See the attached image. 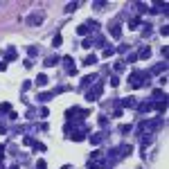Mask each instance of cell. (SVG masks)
I'll use <instances>...</instances> for the list:
<instances>
[{
	"label": "cell",
	"instance_id": "cell-13",
	"mask_svg": "<svg viewBox=\"0 0 169 169\" xmlns=\"http://www.w3.org/2000/svg\"><path fill=\"white\" fill-rule=\"evenodd\" d=\"M151 108H154V104H140V106H138V111H140V113H149Z\"/></svg>",
	"mask_w": 169,
	"mask_h": 169
},
{
	"label": "cell",
	"instance_id": "cell-16",
	"mask_svg": "<svg viewBox=\"0 0 169 169\" xmlns=\"http://www.w3.org/2000/svg\"><path fill=\"white\" fill-rule=\"evenodd\" d=\"M154 99H162V102H167V95H165L162 90H156L154 92Z\"/></svg>",
	"mask_w": 169,
	"mask_h": 169
},
{
	"label": "cell",
	"instance_id": "cell-20",
	"mask_svg": "<svg viewBox=\"0 0 169 169\" xmlns=\"http://www.w3.org/2000/svg\"><path fill=\"white\" fill-rule=\"evenodd\" d=\"M111 54H115V47H113V45L104 47V56H111Z\"/></svg>",
	"mask_w": 169,
	"mask_h": 169
},
{
	"label": "cell",
	"instance_id": "cell-18",
	"mask_svg": "<svg viewBox=\"0 0 169 169\" xmlns=\"http://www.w3.org/2000/svg\"><path fill=\"white\" fill-rule=\"evenodd\" d=\"M90 142H92V144H99V142H102V133H95V135H90Z\"/></svg>",
	"mask_w": 169,
	"mask_h": 169
},
{
	"label": "cell",
	"instance_id": "cell-27",
	"mask_svg": "<svg viewBox=\"0 0 169 169\" xmlns=\"http://www.w3.org/2000/svg\"><path fill=\"white\" fill-rule=\"evenodd\" d=\"M135 61H138V54H131V56H128V61H126V63H135Z\"/></svg>",
	"mask_w": 169,
	"mask_h": 169
},
{
	"label": "cell",
	"instance_id": "cell-21",
	"mask_svg": "<svg viewBox=\"0 0 169 169\" xmlns=\"http://www.w3.org/2000/svg\"><path fill=\"white\" fill-rule=\"evenodd\" d=\"M0 111H2V113H11V106L7 102H2V104H0Z\"/></svg>",
	"mask_w": 169,
	"mask_h": 169
},
{
	"label": "cell",
	"instance_id": "cell-9",
	"mask_svg": "<svg viewBox=\"0 0 169 169\" xmlns=\"http://www.w3.org/2000/svg\"><path fill=\"white\" fill-rule=\"evenodd\" d=\"M59 61H61L59 56H50V59H45V68H52V66H56Z\"/></svg>",
	"mask_w": 169,
	"mask_h": 169
},
{
	"label": "cell",
	"instance_id": "cell-28",
	"mask_svg": "<svg viewBox=\"0 0 169 169\" xmlns=\"http://www.w3.org/2000/svg\"><path fill=\"white\" fill-rule=\"evenodd\" d=\"M38 169H45V160H38Z\"/></svg>",
	"mask_w": 169,
	"mask_h": 169
},
{
	"label": "cell",
	"instance_id": "cell-10",
	"mask_svg": "<svg viewBox=\"0 0 169 169\" xmlns=\"http://www.w3.org/2000/svg\"><path fill=\"white\" fill-rule=\"evenodd\" d=\"M52 97H54V92H41L38 95V102H50Z\"/></svg>",
	"mask_w": 169,
	"mask_h": 169
},
{
	"label": "cell",
	"instance_id": "cell-11",
	"mask_svg": "<svg viewBox=\"0 0 169 169\" xmlns=\"http://www.w3.org/2000/svg\"><path fill=\"white\" fill-rule=\"evenodd\" d=\"M88 32H90V25H88V23H86V25H79V27H77V34H81V36H86Z\"/></svg>",
	"mask_w": 169,
	"mask_h": 169
},
{
	"label": "cell",
	"instance_id": "cell-26",
	"mask_svg": "<svg viewBox=\"0 0 169 169\" xmlns=\"http://www.w3.org/2000/svg\"><path fill=\"white\" fill-rule=\"evenodd\" d=\"M111 86H120V77H111Z\"/></svg>",
	"mask_w": 169,
	"mask_h": 169
},
{
	"label": "cell",
	"instance_id": "cell-29",
	"mask_svg": "<svg viewBox=\"0 0 169 169\" xmlns=\"http://www.w3.org/2000/svg\"><path fill=\"white\" fill-rule=\"evenodd\" d=\"M2 156H5V147H2V144H0V158H2Z\"/></svg>",
	"mask_w": 169,
	"mask_h": 169
},
{
	"label": "cell",
	"instance_id": "cell-30",
	"mask_svg": "<svg viewBox=\"0 0 169 169\" xmlns=\"http://www.w3.org/2000/svg\"><path fill=\"white\" fill-rule=\"evenodd\" d=\"M0 169H2V167H0Z\"/></svg>",
	"mask_w": 169,
	"mask_h": 169
},
{
	"label": "cell",
	"instance_id": "cell-6",
	"mask_svg": "<svg viewBox=\"0 0 169 169\" xmlns=\"http://www.w3.org/2000/svg\"><path fill=\"white\" fill-rule=\"evenodd\" d=\"M111 36H113V38H120V36H122V27H120V25H113L111 27Z\"/></svg>",
	"mask_w": 169,
	"mask_h": 169
},
{
	"label": "cell",
	"instance_id": "cell-23",
	"mask_svg": "<svg viewBox=\"0 0 169 169\" xmlns=\"http://www.w3.org/2000/svg\"><path fill=\"white\" fill-rule=\"evenodd\" d=\"M34 151H45V144H41V142H34Z\"/></svg>",
	"mask_w": 169,
	"mask_h": 169
},
{
	"label": "cell",
	"instance_id": "cell-1",
	"mask_svg": "<svg viewBox=\"0 0 169 169\" xmlns=\"http://www.w3.org/2000/svg\"><path fill=\"white\" fill-rule=\"evenodd\" d=\"M149 77H151L149 72H144V70H135L128 79H131V86H133V88H142V86H147V83H149Z\"/></svg>",
	"mask_w": 169,
	"mask_h": 169
},
{
	"label": "cell",
	"instance_id": "cell-25",
	"mask_svg": "<svg viewBox=\"0 0 169 169\" xmlns=\"http://www.w3.org/2000/svg\"><path fill=\"white\" fill-rule=\"evenodd\" d=\"M47 115H50V111H47V108H41V113H38V117H43V120H45Z\"/></svg>",
	"mask_w": 169,
	"mask_h": 169
},
{
	"label": "cell",
	"instance_id": "cell-2",
	"mask_svg": "<svg viewBox=\"0 0 169 169\" xmlns=\"http://www.w3.org/2000/svg\"><path fill=\"white\" fill-rule=\"evenodd\" d=\"M102 90H104V83H102V81H97L95 86H92V90H88V92H86V99H88V102H95V99L102 95Z\"/></svg>",
	"mask_w": 169,
	"mask_h": 169
},
{
	"label": "cell",
	"instance_id": "cell-8",
	"mask_svg": "<svg viewBox=\"0 0 169 169\" xmlns=\"http://www.w3.org/2000/svg\"><path fill=\"white\" fill-rule=\"evenodd\" d=\"M95 63H97V56L95 54H88L86 59H83V66H95Z\"/></svg>",
	"mask_w": 169,
	"mask_h": 169
},
{
	"label": "cell",
	"instance_id": "cell-14",
	"mask_svg": "<svg viewBox=\"0 0 169 169\" xmlns=\"http://www.w3.org/2000/svg\"><path fill=\"white\" fill-rule=\"evenodd\" d=\"M138 56H140V59H149V56H151V50H149V47H142Z\"/></svg>",
	"mask_w": 169,
	"mask_h": 169
},
{
	"label": "cell",
	"instance_id": "cell-19",
	"mask_svg": "<svg viewBox=\"0 0 169 169\" xmlns=\"http://www.w3.org/2000/svg\"><path fill=\"white\" fill-rule=\"evenodd\" d=\"M61 41H63V38H61V34H56L54 38H52V45H54V47H59V45H61Z\"/></svg>",
	"mask_w": 169,
	"mask_h": 169
},
{
	"label": "cell",
	"instance_id": "cell-22",
	"mask_svg": "<svg viewBox=\"0 0 169 169\" xmlns=\"http://www.w3.org/2000/svg\"><path fill=\"white\" fill-rule=\"evenodd\" d=\"M88 169H104L102 162H88Z\"/></svg>",
	"mask_w": 169,
	"mask_h": 169
},
{
	"label": "cell",
	"instance_id": "cell-5",
	"mask_svg": "<svg viewBox=\"0 0 169 169\" xmlns=\"http://www.w3.org/2000/svg\"><path fill=\"white\" fill-rule=\"evenodd\" d=\"M165 70H167V63H158L156 68H151L149 75H160V72H165Z\"/></svg>",
	"mask_w": 169,
	"mask_h": 169
},
{
	"label": "cell",
	"instance_id": "cell-7",
	"mask_svg": "<svg viewBox=\"0 0 169 169\" xmlns=\"http://www.w3.org/2000/svg\"><path fill=\"white\" fill-rule=\"evenodd\" d=\"M122 106H126V108H138V102H135L133 97H128V99H124V102H122Z\"/></svg>",
	"mask_w": 169,
	"mask_h": 169
},
{
	"label": "cell",
	"instance_id": "cell-17",
	"mask_svg": "<svg viewBox=\"0 0 169 169\" xmlns=\"http://www.w3.org/2000/svg\"><path fill=\"white\" fill-rule=\"evenodd\" d=\"M77 7H79V2H68V5H66V11L70 14V11H75Z\"/></svg>",
	"mask_w": 169,
	"mask_h": 169
},
{
	"label": "cell",
	"instance_id": "cell-12",
	"mask_svg": "<svg viewBox=\"0 0 169 169\" xmlns=\"http://www.w3.org/2000/svg\"><path fill=\"white\" fill-rule=\"evenodd\" d=\"M14 59H16V50H14V47H9L7 54H5V61H14Z\"/></svg>",
	"mask_w": 169,
	"mask_h": 169
},
{
	"label": "cell",
	"instance_id": "cell-15",
	"mask_svg": "<svg viewBox=\"0 0 169 169\" xmlns=\"http://www.w3.org/2000/svg\"><path fill=\"white\" fill-rule=\"evenodd\" d=\"M140 23H142V21H140L138 16H135V18H131V25H128V27H131V30H138V27H140Z\"/></svg>",
	"mask_w": 169,
	"mask_h": 169
},
{
	"label": "cell",
	"instance_id": "cell-24",
	"mask_svg": "<svg viewBox=\"0 0 169 169\" xmlns=\"http://www.w3.org/2000/svg\"><path fill=\"white\" fill-rule=\"evenodd\" d=\"M27 54H30V56H34V54H38V50H36L34 45H30V47H27Z\"/></svg>",
	"mask_w": 169,
	"mask_h": 169
},
{
	"label": "cell",
	"instance_id": "cell-4",
	"mask_svg": "<svg viewBox=\"0 0 169 169\" xmlns=\"http://www.w3.org/2000/svg\"><path fill=\"white\" fill-rule=\"evenodd\" d=\"M47 81H50V79H47V75H43V72L38 75V77H36V86H38V88L47 86Z\"/></svg>",
	"mask_w": 169,
	"mask_h": 169
},
{
	"label": "cell",
	"instance_id": "cell-3",
	"mask_svg": "<svg viewBox=\"0 0 169 169\" xmlns=\"http://www.w3.org/2000/svg\"><path fill=\"white\" fill-rule=\"evenodd\" d=\"M86 133H88V131H72L70 138L75 140V142H81V140H86Z\"/></svg>",
	"mask_w": 169,
	"mask_h": 169
}]
</instances>
